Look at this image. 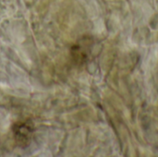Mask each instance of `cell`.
<instances>
[{
	"label": "cell",
	"instance_id": "obj_1",
	"mask_svg": "<svg viewBox=\"0 0 158 157\" xmlns=\"http://www.w3.org/2000/svg\"><path fill=\"white\" fill-rule=\"evenodd\" d=\"M34 132V127L31 120L16 122L12 127V134L15 143L20 148L30 145Z\"/></svg>",
	"mask_w": 158,
	"mask_h": 157
},
{
	"label": "cell",
	"instance_id": "obj_2",
	"mask_svg": "<svg viewBox=\"0 0 158 157\" xmlns=\"http://www.w3.org/2000/svg\"><path fill=\"white\" fill-rule=\"evenodd\" d=\"M92 40L90 38H82L80 41H78L71 48L70 54L73 61L77 65L83 64L88 58L91 54L92 49Z\"/></svg>",
	"mask_w": 158,
	"mask_h": 157
}]
</instances>
